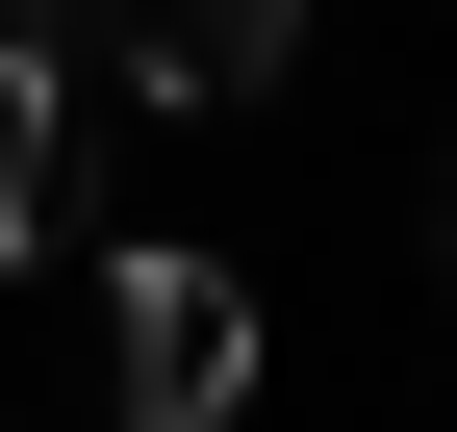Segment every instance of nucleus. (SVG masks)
I'll list each match as a JSON object with an SVG mask.
<instances>
[{
	"label": "nucleus",
	"mask_w": 457,
	"mask_h": 432,
	"mask_svg": "<svg viewBox=\"0 0 457 432\" xmlns=\"http://www.w3.org/2000/svg\"><path fill=\"white\" fill-rule=\"evenodd\" d=\"M77 26V77H128V102H279L305 77V0H51Z\"/></svg>",
	"instance_id": "obj_2"
},
{
	"label": "nucleus",
	"mask_w": 457,
	"mask_h": 432,
	"mask_svg": "<svg viewBox=\"0 0 457 432\" xmlns=\"http://www.w3.org/2000/svg\"><path fill=\"white\" fill-rule=\"evenodd\" d=\"M432 254H457V229H432Z\"/></svg>",
	"instance_id": "obj_4"
},
{
	"label": "nucleus",
	"mask_w": 457,
	"mask_h": 432,
	"mask_svg": "<svg viewBox=\"0 0 457 432\" xmlns=\"http://www.w3.org/2000/svg\"><path fill=\"white\" fill-rule=\"evenodd\" d=\"M77 280H102V407H128V432H228V407H254V280H228V254L102 229Z\"/></svg>",
	"instance_id": "obj_1"
},
{
	"label": "nucleus",
	"mask_w": 457,
	"mask_h": 432,
	"mask_svg": "<svg viewBox=\"0 0 457 432\" xmlns=\"http://www.w3.org/2000/svg\"><path fill=\"white\" fill-rule=\"evenodd\" d=\"M0 254H77V26L0 0Z\"/></svg>",
	"instance_id": "obj_3"
}]
</instances>
